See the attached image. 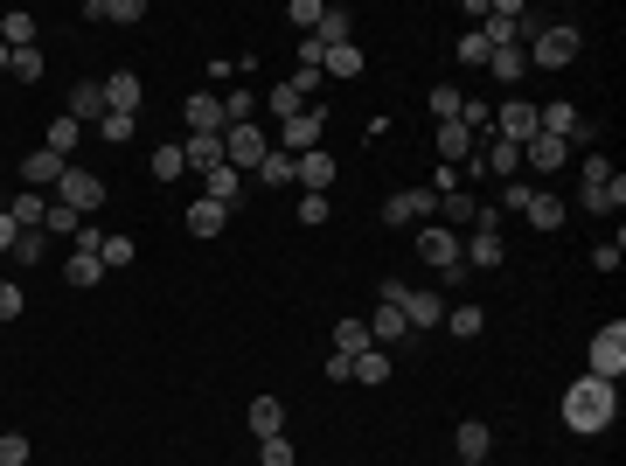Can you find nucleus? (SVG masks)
Masks as SVG:
<instances>
[{
  "mask_svg": "<svg viewBox=\"0 0 626 466\" xmlns=\"http://www.w3.org/2000/svg\"><path fill=\"white\" fill-rule=\"evenodd\" d=\"M84 223H91V216H77L70 202H49V216H42V237H49V244H56V237H70V244H77V230H84Z\"/></svg>",
  "mask_w": 626,
  "mask_h": 466,
  "instance_id": "obj_32",
  "label": "nucleus"
},
{
  "mask_svg": "<svg viewBox=\"0 0 626 466\" xmlns=\"http://www.w3.org/2000/svg\"><path fill=\"white\" fill-rule=\"evenodd\" d=\"M578 126H585V119H578V105H564V98H557V105H536V133H557V140H571Z\"/></svg>",
  "mask_w": 626,
  "mask_h": 466,
  "instance_id": "obj_25",
  "label": "nucleus"
},
{
  "mask_svg": "<svg viewBox=\"0 0 626 466\" xmlns=\"http://www.w3.org/2000/svg\"><path fill=\"white\" fill-rule=\"evenodd\" d=\"M522 28H529V21H522V0H494V7H487V21H480V35H487L494 49H501V42H515Z\"/></svg>",
  "mask_w": 626,
  "mask_h": 466,
  "instance_id": "obj_11",
  "label": "nucleus"
},
{
  "mask_svg": "<svg viewBox=\"0 0 626 466\" xmlns=\"http://www.w3.org/2000/svg\"><path fill=\"white\" fill-rule=\"evenodd\" d=\"M348 383H369V390H383V383H390V348H362Z\"/></svg>",
  "mask_w": 626,
  "mask_h": 466,
  "instance_id": "obj_34",
  "label": "nucleus"
},
{
  "mask_svg": "<svg viewBox=\"0 0 626 466\" xmlns=\"http://www.w3.org/2000/svg\"><path fill=\"white\" fill-rule=\"evenodd\" d=\"M453 446H460V466H480V460H487V453H494V432H487V425H480V418H467V425H460V439H453Z\"/></svg>",
  "mask_w": 626,
  "mask_h": 466,
  "instance_id": "obj_26",
  "label": "nucleus"
},
{
  "mask_svg": "<svg viewBox=\"0 0 626 466\" xmlns=\"http://www.w3.org/2000/svg\"><path fill=\"white\" fill-rule=\"evenodd\" d=\"M578 174H585V188H599V181H613V160H606V154H592L585 167H578Z\"/></svg>",
  "mask_w": 626,
  "mask_h": 466,
  "instance_id": "obj_57",
  "label": "nucleus"
},
{
  "mask_svg": "<svg viewBox=\"0 0 626 466\" xmlns=\"http://www.w3.org/2000/svg\"><path fill=\"white\" fill-rule=\"evenodd\" d=\"M202 202H216V209H237V202H244V174H237L230 160H223V167H209V174H202Z\"/></svg>",
  "mask_w": 626,
  "mask_h": 466,
  "instance_id": "obj_12",
  "label": "nucleus"
},
{
  "mask_svg": "<svg viewBox=\"0 0 626 466\" xmlns=\"http://www.w3.org/2000/svg\"><path fill=\"white\" fill-rule=\"evenodd\" d=\"M460 258H467V272H501V258H508V244H501V209H480L473 237H460Z\"/></svg>",
  "mask_w": 626,
  "mask_h": 466,
  "instance_id": "obj_4",
  "label": "nucleus"
},
{
  "mask_svg": "<svg viewBox=\"0 0 626 466\" xmlns=\"http://www.w3.org/2000/svg\"><path fill=\"white\" fill-rule=\"evenodd\" d=\"M536 230H564V195H550V188H536L529 195V209H522Z\"/></svg>",
  "mask_w": 626,
  "mask_h": 466,
  "instance_id": "obj_31",
  "label": "nucleus"
},
{
  "mask_svg": "<svg viewBox=\"0 0 626 466\" xmlns=\"http://www.w3.org/2000/svg\"><path fill=\"white\" fill-rule=\"evenodd\" d=\"M7 258H14V265H42V258H49V237H42V230H21Z\"/></svg>",
  "mask_w": 626,
  "mask_h": 466,
  "instance_id": "obj_43",
  "label": "nucleus"
},
{
  "mask_svg": "<svg viewBox=\"0 0 626 466\" xmlns=\"http://www.w3.org/2000/svg\"><path fill=\"white\" fill-rule=\"evenodd\" d=\"M98 258H105V272H126V265L140 258V244H133V237H105V244H98Z\"/></svg>",
  "mask_w": 626,
  "mask_h": 466,
  "instance_id": "obj_44",
  "label": "nucleus"
},
{
  "mask_svg": "<svg viewBox=\"0 0 626 466\" xmlns=\"http://www.w3.org/2000/svg\"><path fill=\"white\" fill-rule=\"evenodd\" d=\"M320 14H327V7H320V0H293V7H286V21H293V28H320Z\"/></svg>",
  "mask_w": 626,
  "mask_h": 466,
  "instance_id": "obj_54",
  "label": "nucleus"
},
{
  "mask_svg": "<svg viewBox=\"0 0 626 466\" xmlns=\"http://www.w3.org/2000/svg\"><path fill=\"white\" fill-rule=\"evenodd\" d=\"M258 466H293V439H258Z\"/></svg>",
  "mask_w": 626,
  "mask_h": 466,
  "instance_id": "obj_52",
  "label": "nucleus"
},
{
  "mask_svg": "<svg viewBox=\"0 0 626 466\" xmlns=\"http://www.w3.org/2000/svg\"><path fill=\"white\" fill-rule=\"evenodd\" d=\"M418 258H425L432 272H446V286H460V279H467L460 230H446V223H418Z\"/></svg>",
  "mask_w": 626,
  "mask_h": 466,
  "instance_id": "obj_3",
  "label": "nucleus"
},
{
  "mask_svg": "<svg viewBox=\"0 0 626 466\" xmlns=\"http://www.w3.org/2000/svg\"><path fill=\"white\" fill-rule=\"evenodd\" d=\"M620 418V383H599V376H578L571 390H564V425L578 432V439H592V432H606Z\"/></svg>",
  "mask_w": 626,
  "mask_h": 466,
  "instance_id": "obj_1",
  "label": "nucleus"
},
{
  "mask_svg": "<svg viewBox=\"0 0 626 466\" xmlns=\"http://www.w3.org/2000/svg\"><path fill=\"white\" fill-rule=\"evenodd\" d=\"M501 140H508V147H529V140H536V105H529V98H508V105H501Z\"/></svg>",
  "mask_w": 626,
  "mask_h": 466,
  "instance_id": "obj_14",
  "label": "nucleus"
},
{
  "mask_svg": "<svg viewBox=\"0 0 626 466\" xmlns=\"http://www.w3.org/2000/svg\"><path fill=\"white\" fill-rule=\"evenodd\" d=\"M439 209H446V230H460V223H480V195H473V188H446V195H439Z\"/></svg>",
  "mask_w": 626,
  "mask_h": 466,
  "instance_id": "obj_21",
  "label": "nucleus"
},
{
  "mask_svg": "<svg viewBox=\"0 0 626 466\" xmlns=\"http://www.w3.org/2000/svg\"><path fill=\"white\" fill-rule=\"evenodd\" d=\"M585 209H592V216H620V209H626V181L613 174V181H599V188H585Z\"/></svg>",
  "mask_w": 626,
  "mask_h": 466,
  "instance_id": "obj_38",
  "label": "nucleus"
},
{
  "mask_svg": "<svg viewBox=\"0 0 626 466\" xmlns=\"http://www.w3.org/2000/svg\"><path fill=\"white\" fill-rule=\"evenodd\" d=\"M327 181H334V154H327V147L300 154V188H307V195H327Z\"/></svg>",
  "mask_w": 626,
  "mask_h": 466,
  "instance_id": "obj_28",
  "label": "nucleus"
},
{
  "mask_svg": "<svg viewBox=\"0 0 626 466\" xmlns=\"http://www.w3.org/2000/svg\"><path fill=\"white\" fill-rule=\"evenodd\" d=\"M63 279H70V286H98V279H105V258H98V251H84V244H77V251H70V258H63Z\"/></svg>",
  "mask_w": 626,
  "mask_h": 466,
  "instance_id": "obj_33",
  "label": "nucleus"
},
{
  "mask_svg": "<svg viewBox=\"0 0 626 466\" xmlns=\"http://www.w3.org/2000/svg\"><path fill=\"white\" fill-rule=\"evenodd\" d=\"M56 202H70L77 216H98V202H105V181H98L91 167H77V160H70V167H63V181H56Z\"/></svg>",
  "mask_w": 626,
  "mask_h": 466,
  "instance_id": "obj_8",
  "label": "nucleus"
},
{
  "mask_svg": "<svg viewBox=\"0 0 626 466\" xmlns=\"http://www.w3.org/2000/svg\"><path fill=\"white\" fill-rule=\"evenodd\" d=\"M21 307H28V293L14 279H0V320H21Z\"/></svg>",
  "mask_w": 626,
  "mask_h": 466,
  "instance_id": "obj_55",
  "label": "nucleus"
},
{
  "mask_svg": "<svg viewBox=\"0 0 626 466\" xmlns=\"http://www.w3.org/2000/svg\"><path fill=\"white\" fill-rule=\"evenodd\" d=\"M585 355H592V369H585V376L620 383V376H626V320H606V327L592 334V348H585Z\"/></svg>",
  "mask_w": 626,
  "mask_h": 466,
  "instance_id": "obj_5",
  "label": "nucleus"
},
{
  "mask_svg": "<svg viewBox=\"0 0 626 466\" xmlns=\"http://www.w3.org/2000/svg\"><path fill=\"white\" fill-rule=\"evenodd\" d=\"M369 70V56L355 49V42H334L327 56H320V77H362Z\"/></svg>",
  "mask_w": 626,
  "mask_h": 466,
  "instance_id": "obj_23",
  "label": "nucleus"
},
{
  "mask_svg": "<svg viewBox=\"0 0 626 466\" xmlns=\"http://www.w3.org/2000/svg\"><path fill=\"white\" fill-rule=\"evenodd\" d=\"M35 35H42V21H35V14H21V7H14V14H0V42H7V56H14V49H35Z\"/></svg>",
  "mask_w": 626,
  "mask_h": 466,
  "instance_id": "obj_22",
  "label": "nucleus"
},
{
  "mask_svg": "<svg viewBox=\"0 0 626 466\" xmlns=\"http://www.w3.org/2000/svg\"><path fill=\"white\" fill-rule=\"evenodd\" d=\"M77 140H84V126H77L70 112H63V119H49V133H42V147H49L56 160H70V154H77Z\"/></svg>",
  "mask_w": 626,
  "mask_h": 466,
  "instance_id": "obj_36",
  "label": "nucleus"
},
{
  "mask_svg": "<svg viewBox=\"0 0 626 466\" xmlns=\"http://www.w3.org/2000/svg\"><path fill=\"white\" fill-rule=\"evenodd\" d=\"M181 119H188V133H223V98L216 91H195L181 105Z\"/></svg>",
  "mask_w": 626,
  "mask_h": 466,
  "instance_id": "obj_17",
  "label": "nucleus"
},
{
  "mask_svg": "<svg viewBox=\"0 0 626 466\" xmlns=\"http://www.w3.org/2000/svg\"><path fill=\"white\" fill-rule=\"evenodd\" d=\"M487 56H494V42H487L480 28H473V35H460V63H467V70H487Z\"/></svg>",
  "mask_w": 626,
  "mask_h": 466,
  "instance_id": "obj_49",
  "label": "nucleus"
},
{
  "mask_svg": "<svg viewBox=\"0 0 626 466\" xmlns=\"http://www.w3.org/2000/svg\"><path fill=\"white\" fill-rule=\"evenodd\" d=\"M63 167H70V160H56L49 147H42V154H28V160H21V181H28V188L42 195V188H56V181H63Z\"/></svg>",
  "mask_w": 626,
  "mask_h": 466,
  "instance_id": "obj_20",
  "label": "nucleus"
},
{
  "mask_svg": "<svg viewBox=\"0 0 626 466\" xmlns=\"http://www.w3.org/2000/svg\"><path fill=\"white\" fill-rule=\"evenodd\" d=\"M28 432H0V466H28Z\"/></svg>",
  "mask_w": 626,
  "mask_h": 466,
  "instance_id": "obj_51",
  "label": "nucleus"
},
{
  "mask_svg": "<svg viewBox=\"0 0 626 466\" xmlns=\"http://www.w3.org/2000/svg\"><path fill=\"white\" fill-rule=\"evenodd\" d=\"M480 160H487V174H494V181H522V147L494 140V147H480Z\"/></svg>",
  "mask_w": 626,
  "mask_h": 466,
  "instance_id": "obj_29",
  "label": "nucleus"
},
{
  "mask_svg": "<svg viewBox=\"0 0 626 466\" xmlns=\"http://www.w3.org/2000/svg\"><path fill=\"white\" fill-rule=\"evenodd\" d=\"M362 348H376L369 341V320H341L334 327V355H362Z\"/></svg>",
  "mask_w": 626,
  "mask_h": 466,
  "instance_id": "obj_41",
  "label": "nucleus"
},
{
  "mask_svg": "<svg viewBox=\"0 0 626 466\" xmlns=\"http://www.w3.org/2000/svg\"><path fill=\"white\" fill-rule=\"evenodd\" d=\"M0 77H7V42H0Z\"/></svg>",
  "mask_w": 626,
  "mask_h": 466,
  "instance_id": "obj_61",
  "label": "nucleus"
},
{
  "mask_svg": "<svg viewBox=\"0 0 626 466\" xmlns=\"http://www.w3.org/2000/svg\"><path fill=\"white\" fill-rule=\"evenodd\" d=\"M258 181H265V188H293V181H300V160H293V154H279V147H272V154L258 160Z\"/></svg>",
  "mask_w": 626,
  "mask_h": 466,
  "instance_id": "obj_37",
  "label": "nucleus"
},
{
  "mask_svg": "<svg viewBox=\"0 0 626 466\" xmlns=\"http://www.w3.org/2000/svg\"><path fill=\"white\" fill-rule=\"evenodd\" d=\"M133 133H140V119H126V112H105L98 119V140H112V147H126Z\"/></svg>",
  "mask_w": 626,
  "mask_h": 466,
  "instance_id": "obj_48",
  "label": "nucleus"
},
{
  "mask_svg": "<svg viewBox=\"0 0 626 466\" xmlns=\"http://www.w3.org/2000/svg\"><path fill=\"white\" fill-rule=\"evenodd\" d=\"M265 105H272V119H279V126H286L293 112H307V98H300L293 84H272V91H265Z\"/></svg>",
  "mask_w": 626,
  "mask_h": 466,
  "instance_id": "obj_42",
  "label": "nucleus"
},
{
  "mask_svg": "<svg viewBox=\"0 0 626 466\" xmlns=\"http://www.w3.org/2000/svg\"><path fill=\"white\" fill-rule=\"evenodd\" d=\"M154 174H160V181H181V174H188V154H181V147H160V154H154Z\"/></svg>",
  "mask_w": 626,
  "mask_h": 466,
  "instance_id": "obj_53",
  "label": "nucleus"
},
{
  "mask_svg": "<svg viewBox=\"0 0 626 466\" xmlns=\"http://www.w3.org/2000/svg\"><path fill=\"white\" fill-rule=\"evenodd\" d=\"M460 105H467V98H460V84H432V119H439V126H446V119H460Z\"/></svg>",
  "mask_w": 626,
  "mask_h": 466,
  "instance_id": "obj_47",
  "label": "nucleus"
},
{
  "mask_svg": "<svg viewBox=\"0 0 626 466\" xmlns=\"http://www.w3.org/2000/svg\"><path fill=\"white\" fill-rule=\"evenodd\" d=\"M140 105H147V84H140L133 70H112V77H105V112H126V119H140Z\"/></svg>",
  "mask_w": 626,
  "mask_h": 466,
  "instance_id": "obj_10",
  "label": "nucleus"
},
{
  "mask_svg": "<svg viewBox=\"0 0 626 466\" xmlns=\"http://www.w3.org/2000/svg\"><path fill=\"white\" fill-rule=\"evenodd\" d=\"M223 223H230V209H216V202H188V237H223Z\"/></svg>",
  "mask_w": 626,
  "mask_h": 466,
  "instance_id": "obj_39",
  "label": "nucleus"
},
{
  "mask_svg": "<svg viewBox=\"0 0 626 466\" xmlns=\"http://www.w3.org/2000/svg\"><path fill=\"white\" fill-rule=\"evenodd\" d=\"M564 160H571V140H557V133H536V140L522 147V167H529V174H557Z\"/></svg>",
  "mask_w": 626,
  "mask_h": 466,
  "instance_id": "obj_13",
  "label": "nucleus"
},
{
  "mask_svg": "<svg viewBox=\"0 0 626 466\" xmlns=\"http://www.w3.org/2000/svg\"><path fill=\"white\" fill-rule=\"evenodd\" d=\"M70 119H77V126H98V119H105V77H84V84L70 91Z\"/></svg>",
  "mask_w": 626,
  "mask_h": 466,
  "instance_id": "obj_16",
  "label": "nucleus"
},
{
  "mask_svg": "<svg viewBox=\"0 0 626 466\" xmlns=\"http://www.w3.org/2000/svg\"><path fill=\"white\" fill-rule=\"evenodd\" d=\"M14 237H21V230H14V216H7V209H0V258H7V251H14Z\"/></svg>",
  "mask_w": 626,
  "mask_h": 466,
  "instance_id": "obj_60",
  "label": "nucleus"
},
{
  "mask_svg": "<svg viewBox=\"0 0 626 466\" xmlns=\"http://www.w3.org/2000/svg\"><path fill=\"white\" fill-rule=\"evenodd\" d=\"M348 28H355V14H348V7H327V14H320V28H313V42H320V49H334V42H348Z\"/></svg>",
  "mask_w": 626,
  "mask_h": 466,
  "instance_id": "obj_40",
  "label": "nucleus"
},
{
  "mask_svg": "<svg viewBox=\"0 0 626 466\" xmlns=\"http://www.w3.org/2000/svg\"><path fill=\"white\" fill-rule=\"evenodd\" d=\"M446 327H453V334H460V341H473V334H480V327H487V313L473 307V300H460V307L446 313Z\"/></svg>",
  "mask_w": 626,
  "mask_h": 466,
  "instance_id": "obj_45",
  "label": "nucleus"
},
{
  "mask_svg": "<svg viewBox=\"0 0 626 466\" xmlns=\"http://www.w3.org/2000/svg\"><path fill=\"white\" fill-rule=\"evenodd\" d=\"M355 376V355H327V383H348Z\"/></svg>",
  "mask_w": 626,
  "mask_h": 466,
  "instance_id": "obj_59",
  "label": "nucleus"
},
{
  "mask_svg": "<svg viewBox=\"0 0 626 466\" xmlns=\"http://www.w3.org/2000/svg\"><path fill=\"white\" fill-rule=\"evenodd\" d=\"M320 126H327V112H320V105H307V112H293V119H286V126H279V154H313V147H320Z\"/></svg>",
  "mask_w": 626,
  "mask_h": 466,
  "instance_id": "obj_9",
  "label": "nucleus"
},
{
  "mask_svg": "<svg viewBox=\"0 0 626 466\" xmlns=\"http://www.w3.org/2000/svg\"><path fill=\"white\" fill-rule=\"evenodd\" d=\"M578 49H585V35H578L571 21H543V28H536V42H529L522 56H529L536 70H564V63H578Z\"/></svg>",
  "mask_w": 626,
  "mask_h": 466,
  "instance_id": "obj_2",
  "label": "nucleus"
},
{
  "mask_svg": "<svg viewBox=\"0 0 626 466\" xmlns=\"http://www.w3.org/2000/svg\"><path fill=\"white\" fill-rule=\"evenodd\" d=\"M265 154H272V133H258V126H223V160H230L237 174H258Z\"/></svg>",
  "mask_w": 626,
  "mask_h": 466,
  "instance_id": "obj_7",
  "label": "nucleus"
},
{
  "mask_svg": "<svg viewBox=\"0 0 626 466\" xmlns=\"http://www.w3.org/2000/svg\"><path fill=\"white\" fill-rule=\"evenodd\" d=\"M7 216H14V230H42V216H49V195H35V188H21V195L7 202Z\"/></svg>",
  "mask_w": 626,
  "mask_h": 466,
  "instance_id": "obj_30",
  "label": "nucleus"
},
{
  "mask_svg": "<svg viewBox=\"0 0 626 466\" xmlns=\"http://www.w3.org/2000/svg\"><path fill=\"white\" fill-rule=\"evenodd\" d=\"M7 77L35 84V77H42V49H14V56H7Z\"/></svg>",
  "mask_w": 626,
  "mask_h": 466,
  "instance_id": "obj_50",
  "label": "nucleus"
},
{
  "mask_svg": "<svg viewBox=\"0 0 626 466\" xmlns=\"http://www.w3.org/2000/svg\"><path fill=\"white\" fill-rule=\"evenodd\" d=\"M473 154H480V140H473L460 119H446V126H439V167H467Z\"/></svg>",
  "mask_w": 626,
  "mask_h": 466,
  "instance_id": "obj_15",
  "label": "nucleus"
},
{
  "mask_svg": "<svg viewBox=\"0 0 626 466\" xmlns=\"http://www.w3.org/2000/svg\"><path fill=\"white\" fill-rule=\"evenodd\" d=\"M404 334H411V320H404V313L383 300V307H376V320H369V341H376V348H397Z\"/></svg>",
  "mask_w": 626,
  "mask_h": 466,
  "instance_id": "obj_27",
  "label": "nucleus"
},
{
  "mask_svg": "<svg viewBox=\"0 0 626 466\" xmlns=\"http://www.w3.org/2000/svg\"><path fill=\"white\" fill-rule=\"evenodd\" d=\"M84 21H112V28H133V21H147V0H91V7H84Z\"/></svg>",
  "mask_w": 626,
  "mask_h": 466,
  "instance_id": "obj_19",
  "label": "nucleus"
},
{
  "mask_svg": "<svg viewBox=\"0 0 626 466\" xmlns=\"http://www.w3.org/2000/svg\"><path fill=\"white\" fill-rule=\"evenodd\" d=\"M251 432H258V439H279V432H286V404H279V397H251Z\"/></svg>",
  "mask_w": 626,
  "mask_h": 466,
  "instance_id": "obj_35",
  "label": "nucleus"
},
{
  "mask_svg": "<svg viewBox=\"0 0 626 466\" xmlns=\"http://www.w3.org/2000/svg\"><path fill=\"white\" fill-rule=\"evenodd\" d=\"M251 112H258V98H251V91L237 84V91L223 98V126H251Z\"/></svg>",
  "mask_w": 626,
  "mask_h": 466,
  "instance_id": "obj_46",
  "label": "nucleus"
},
{
  "mask_svg": "<svg viewBox=\"0 0 626 466\" xmlns=\"http://www.w3.org/2000/svg\"><path fill=\"white\" fill-rule=\"evenodd\" d=\"M300 223H327V195H300Z\"/></svg>",
  "mask_w": 626,
  "mask_h": 466,
  "instance_id": "obj_58",
  "label": "nucleus"
},
{
  "mask_svg": "<svg viewBox=\"0 0 626 466\" xmlns=\"http://www.w3.org/2000/svg\"><path fill=\"white\" fill-rule=\"evenodd\" d=\"M487 77H501V84H522V77H529V56H522V42H501V49L487 56Z\"/></svg>",
  "mask_w": 626,
  "mask_h": 466,
  "instance_id": "obj_24",
  "label": "nucleus"
},
{
  "mask_svg": "<svg viewBox=\"0 0 626 466\" xmlns=\"http://www.w3.org/2000/svg\"><path fill=\"white\" fill-rule=\"evenodd\" d=\"M439 216V195L432 188H397L390 202H383V223L390 230H418V223H432Z\"/></svg>",
  "mask_w": 626,
  "mask_h": 466,
  "instance_id": "obj_6",
  "label": "nucleus"
},
{
  "mask_svg": "<svg viewBox=\"0 0 626 466\" xmlns=\"http://www.w3.org/2000/svg\"><path fill=\"white\" fill-rule=\"evenodd\" d=\"M529 195H536L529 181H501V209H529Z\"/></svg>",
  "mask_w": 626,
  "mask_h": 466,
  "instance_id": "obj_56",
  "label": "nucleus"
},
{
  "mask_svg": "<svg viewBox=\"0 0 626 466\" xmlns=\"http://www.w3.org/2000/svg\"><path fill=\"white\" fill-rule=\"evenodd\" d=\"M181 154H188V174H209V167H223V133H188Z\"/></svg>",
  "mask_w": 626,
  "mask_h": 466,
  "instance_id": "obj_18",
  "label": "nucleus"
}]
</instances>
